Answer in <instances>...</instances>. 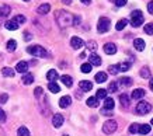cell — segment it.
I'll use <instances>...</instances> for the list:
<instances>
[{
    "instance_id": "obj_10",
    "label": "cell",
    "mask_w": 153,
    "mask_h": 136,
    "mask_svg": "<svg viewBox=\"0 0 153 136\" xmlns=\"http://www.w3.org/2000/svg\"><path fill=\"white\" fill-rule=\"evenodd\" d=\"M49 11H51V4H49V3H44V4H41L37 9L38 14H48Z\"/></svg>"
},
{
    "instance_id": "obj_44",
    "label": "cell",
    "mask_w": 153,
    "mask_h": 136,
    "mask_svg": "<svg viewBox=\"0 0 153 136\" xmlns=\"http://www.w3.org/2000/svg\"><path fill=\"white\" fill-rule=\"evenodd\" d=\"M82 18H80L79 16H73V21H72V25H79Z\"/></svg>"
},
{
    "instance_id": "obj_24",
    "label": "cell",
    "mask_w": 153,
    "mask_h": 136,
    "mask_svg": "<svg viewBox=\"0 0 153 136\" xmlns=\"http://www.w3.org/2000/svg\"><path fill=\"white\" fill-rule=\"evenodd\" d=\"M120 100H121V104H122V107L124 108H126L128 105H129V95L128 94H121V97H120Z\"/></svg>"
},
{
    "instance_id": "obj_51",
    "label": "cell",
    "mask_w": 153,
    "mask_h": 136,
    "mask_svg": "<svg viewBox=\"0 0 153 136\" xmlns=\"http://www.w3.org/2000/svg\"><path fill=\"white\" fill-rule=\"evenodd\" d=\"M149 86H150V89H152V91H153V77L150 79V83H149Z\"/></svg>"
},
{
    "instance_id": "obj_17",
    "label": "cell",
    "mask_w": 153,
    "mask_h": 136,
    "mask_svg": "<svg viewBox=\"0 0 153 136\" xmlns=\"http://www.w3.org/2000/svg\"><path fill=\"white\" fill-rule=\"evenodd\" d=\"M6 28L7 30H10V31H16V30H19V24L16 23V21H14V20H10V21H6Z\"/></svg>"
},
{
    "instance_id": "obj_11",
    "label": "cell",
    "mask_w": 153,
    "mask_h": 136,
    "mask_svg": "<svg viewBox=\"0 0 153 136\" xmlns=\"http://www.w3.org/2000/svg\"><path fill=\"white\" fill-rule=\"evenodd\" d=\"M70 104H72V98H70L69 95H63V97L59 100V107L60 108H68Z\"/></svg>"
},
{
    "instance_id": "obj_4",
    "label": "cell",
    "mask_w": 153,
    "mask_h": 136,
    "mask_svg": "<svg viewBox=\"0 0 153 136\" xmlns=\"http://www.w3.org/2000/svg\"><path fill=\"white\" fill-rule=\"evenodd\" d=\"M152 111V105L146 101H139V104L136 105V112L140 114V115H146Z\"/></svg>"
},
{
    "instance_id": "obj_18",
    "label": "cell",
    "mask_w": 153,
    "mask_h": 136,
    "mask_svg": "<svg viewBox=\"0 0 153 136\" xmlns=\"http://www.w3.org/2000/svg\"><path fill=\"white\" fill-rule=\"evenodd\" d=\"M23 81L25 86H28V84H33V81H34V76L31 75V73H24V76H23Z\"/></svg>"
},
{
    "instance_id": "obj_38",
    "label": "cell",
    "mask_w": 153,
    "mask_h": 136,
    "mask_svg": "<svg viewBox=\"0 0 153 136\" xmlns=\"http://www.w3.org/2000/svg\"><path fill=\"white\" fill-rule=\"evenodd\" d=\"M120 81H121V84L122 86H131L132 84V79H131V77H122Z\"/></svg>"
},
{
    "instance_id": "obj_19",
    "label": "cell",
    "mask_w": 153,
    "mask_h": 136,
    "mask_svg": "<svg viewBox=\"0 0 153 136\" xmlns=\"http://www.w3.org/2000/svg\"><path fill=\"white\" fill-rule=\"evenodd\" d=\"M60 80H62V83H63L66 87H72V86H73V79L68 75H63L60 77Z\"/></svg>"
},
{
    "instance_id": "obj_5",
    "label": "cell",
    "mask_w": 153,
    "mask_h": 136,
    "mask_svg": "<svg viewBox=\"0 0 153 136\" xmlns=\"http://www.w3.org/2000/svg\"><path fill=\"white\" fill-rule=\"evenodd\" d=\"M110 20L107 18V17H101V18L98 20V24H97V31L100 34L102 33H107L108 30H110Z\"/></svg>"
},
{
    "instance_id": "obj_53",
    "label": "cell",
    "mask_w": 153,
    "mask_h": 136,
    "mask_svg": "<svg viewBox=\"0 0 153 136\" xmlns=\"http://www.w3.org/2000/svg\"><path fill=\"white\" fill-rule=\"evenodd\" d=\"M152 125H153V118H152Z\"/></svg>"
},
{
    "instance_id": "obj_39",
    "label": "cell",
    "mask_w": 153,
    "mask_h": 136,
    "mask_svg": "<svg viewBox=\"0 0 153 136\" xmlns=\"http://www.w3.org/2000/svg\"><path fill=\"white\" fill-rule=\"evenodd\" d=\"M14 21H16V23L19 24H23V23H25V17H24V16H21V14H19V16H16V17H14Z\"/></svg>"
},
{
    "instance_id": "obj_48",
    "label": "cell",
    "mask_w": 153,
    "mask_h": 136,
    "mask_svg": "<svg viewBox=\"0 0 153 136\" xmlns=\"http://www.w3.org/2000/svg\"><path fill=\"white\" fill-rule=\"evenodd\" d=\"M148 11L150 14H153V1H149L148 3Z\"/></svg>"
},
{
    "instance_id": "obj_41",
    "label": "cell",
    "mask_w": 153,
    "mask_h": 136,
    "mask_svg": "<svg viewBox=\"0 0 153 136\" xmlns=\"http://www.w3.org/2000/svg\"><path fill=\"white\" fill-rule=\"evenodd\" d=\"M86 45H87V48L90 49V51H96V49H97V44H96V41H88Z\"/></svg>"
},
{
    "instance_id": "obj_30",
    "label": "cell",
    "mask_w": 153,
    "mask_h": 136,
    "mask_svg": "<svg viewBox=\"0 0 153 136\" xmlns=\"http://www.w3.org/2000/svg\"><path fill=\"white\" fill-rule=\"evenodd\" d=\"M16 48H17V42H16L14 39H10L9 42H7V51H9V52H14V51H16Z\"/></svg>"
},
{
    "instance_id": "obj_45",
    "label": "cell",
    "mask_w": 153,
    "mask_h": 136,
    "mask_svg": "<svg viewBox=\"0 0 153 136\" xmlns=\"http://www.w3.org/2000/svg\"><path fill=\"white\" fill-rule=\"evenodd\" d=\"M7 100H9V95H7V94H1V95H0V104H6Z\"/></svg>"
},
{
    "instance_id": "obj_27",
    "label": "cell",
    "mask_w": 153,
    "mask_h": 136,
    "mask_svg": "<svg viewBox=\"0 0 153 136\" xmlns=\"http://www.w3.org/2000/svg\"><path fill=\"white\" fill-rule=\"evenodd\" d=\"M114 105H115V104H114V100H112V98H110V97H108V98L104 100V109H112V108H114Z\"/></svg>"
},
{
    "instance_id": "obj_37",
    "label": "cell",
    "mask_w": 153,
    "mask_h": 136,
    "mask_svg": "<svg viewBox=\"0 0 153 136\" xmlns=\"http://www.w3.org/2000/svg\"><path fill=\"white\" fill-rule=\"evenodd\" d=\"M143 30H145V33H146V34H149V35H152V34H153V23L146 24Z\"/></svg>"
},
{
    "instance_id": "obj_2",
    "label": "cell",
    "mask_w": 153,
    "mask_h": 136,
    "mask_svg": "<svg viewBox=\"0 0 153 136\" xmlns=\"http://www.w3.org/2000/svg\"><path fill=\"white\" fill-rule=\"evenodd\" d=\"M27 52L33 56H38V58H44L47 56L48 53L45 51V48H42L41 45H31V47L27 48Z\"/></svg>"
},
{
    "instance_id": "obj_50",
    "label": "cell",
    "mask_w": 153,
    "mask_h": 136,
    "mask_svg": "<svg viewBox=\"0 0 153 136\" xmlns=\"http://www.w3.org/2000/svg\"><path fill=\"white\" fill-rule=\"evenodd\" d=\"M80 1H82L83 4H86V6H88L90 3H91V0H80Z\"/></svg>"
},
{
    "instance_id": "obj_28",
    "label": "cell",
    "mask_w": 153,
    "mask_h": 136,
    "mask_svg": "<svg viewBox=\"0 0 153 136\" xmlns=\"http://www.w3.org/2000/svg\"><path fill=\"white\" fill-rule=\"evenodd\" d=\"M47 79L49 80V81H55V80L58 79V72L53 70V69H52V70H49L47 73Z\"/></svg>"
},
{
    "instance_id": "obj_33",
    "label": "cell",
    "mask_w": 153,
    "mask_h": 136,
    "mask_svg": "<svg viewBox=\"0 0 153 136\" xmlns=\"http://www.w3.org/2000/svg\"><path fill=\"white\" fill-rule=\"evenodd\" d=\"M17 133H19V136H30V131L25 126H20Z\"/></svg>"
},
{
    "instance_id": "obj_47",
    "label": "cell",
    "mask_w": 153,
    "mask_h": 136,
    "mask_svg": "<svg viewBox=\"0 0 153 136\" xmlns=\"http://www.w3.org/2000/svg\"><path fill=\"white\" fill-rule=\"evenodd\" d=\"M0 122H6V112L0 108Z\"/></svg>"
},
{
    "instance_id": "obj_49",
    "label": "cell",
    "mask_w": 153,
    "mask_h": 136,
    "mask_svg": "<svg viewBox=\"0 0 153 136\" xmlns=\"http://www.w3.org/2000/svg\"><path fill=\"white\" fill-rule=\"evenodd\" d=\"M31 34L30 33H24V39H25V41H30V39H31Z\"/></svg>"
},
{
    "instance_id": "obj_25",
    "label": "cell",
    "mask_w": 153,
    "mask_h": 136,
    "mask_svg": "<svg viewBox=\"0 0 153 136\" xmlns=\"http://www.w3.org/2000/svg\"><path fill=\"white\" fill-rule=\"evenodd\" d=\"M10 14V6L3 4L0 7V17H7Z\"/></svg>"
},
{
    "instance_id": "obj_23",
    "label": "cell",
    "mask_w": 153,
    "mask_h": 136,
    "mask_svg": "<svg viewBox=\"0 0 153 136\" xmlns=\"http://www.w3.org/2000/svg\"><path fill=\"white\" fill-rule=\"evenodd\" d=\"M48 89H49V91H51V93H53V94H56V93H59V91H60V87L56 84L55 81H49Z\"/></svg>"
},
{
    "instance_id": "obj_36",
    "label": "cell",
    "mask_w": 153,
    "mask_h": 136,
    "mask_svg": "<svg viewBox=\"0 0 153 136\" xmlns=\"http://www.w3.org/2000/svg\"><path fill=\"white\" fill-rule=\"evenodd\" d=\"M97 98H104L105 100L107 98V90H104V89H100V90H97V95H96Z\"/></svg>"
},
{
    "instance_id": "obj_42",
    "label": "cell",
    "mask_w": 153,
    "mask_h": 136,
    "mask_svg": "<svg viewBox=\"0 0 153 136\" xmlns=\"http://www.w3.org/2000/svg\"><path fill=\"white\" fill-rule=\"evenodd\" d=\"M129 132L131 133H138L139 132V125L138 123H132L129 126Z\"/></svg>"
},
{
    "instance_id": "obj_31",
    "label": "cell",
    "mask_w": 153,
    "mask_h": 136,
    "mask_svg": "<svg viewBox=\"0 0 153 136\" xmlns=\"http://www.w3.org/2000/svg\"><path fill=\"white\" fill-rule=\"evenodd\" d=\"M131 62H122L121 65H118V67H120V72H126V70H129V67H131Z\"/></svg>"
},
{
    "instance_id": "obj_20",
    "label": "cell",
    "mask_w": 153,
    "mask_h": 136,
    "mask_svg": "<svg viewBox=\"0 0 153 136\" xmlns=\"http://www.w3.org/2000/svg\"><path fill=\"white\" fill-rule=\"evenodd\" d=\"M94 79H96L97 83H105L107 81V73H104V72H98Z\"/></svg>"
},
{
    "instance_id": "obj_32",
    "label": "cell",
    "mask_w": 153,
    "mask_h": 136,
    "mask_svg": "<svg viewBox=\"0 0 153 136\" xmlns=\"http://www.w3.org/2000/svg\"><path fill=\"white\" fill-rule=\"evenodd\" d=\"M126 24H128V21H126V20H121V21H118V23H117L115 30H117V31H121V30H124V28H125Z\"/></svg>"
},
{
    "instance_id": "obj_8",
    "label": "cell",
    "mask_w": 153,
    "mask_h": 136,
    "mask_svg": "<svg viewBox=\"0 0 153 136\" xmlns=\"http://www.w3.org/2000/svg\"><path fill=\"white\" fill-rule=\"evenodd\" d=\"M52 125L55 128H60L63 125V115H60V114H55L53 118H52Z\"/></svg>"
},
{
    "instance_id": "obj_26",
    "label": "cell",
    "mask_w": 153,
    "mask_h": 136,
    "mask_svg": "<svg viewBox=\"0 0 153 136\" xmlns=\"http://www.w3.org/2000/svg\"><path fill=\"white\" fill-rule=\"evenodd\" d=\"M150 129H152V126H150V125H148V123L139 125V133H142V135H148L149 132H150Z\"/></svg>"
},
{
    "instance_id": "obj_29",
    "label": "cell",
    "mask_w": 153,
    "mask_h": 136,
    "mask_svg": "<svg viewBox=\"0 0 153 136\" xmlns=\"http://www.w3.org/2000/svg\"><path fill=\"white\" fill-rule=\"evenodd\" d=\"M118 90V81H111L110 86H108V91L107 93H117Z\"/></svg>"
},
{
    "instance_id": "obj_21",
    "label": "cell",
    "mask_w": 153,
    "mask_h": 136,
    "mask_svg": "<svg viewBox=\"0 0 153 136\" xmlns=\"http://www.w3.org/2000/svg\"><path fill=\"white\" fill-rule=\"evenodd\" d=\"M86 104H87L90 108H96V107H98V98L97 97H90V98H87Z\"/></svg>"
},
{
    "instance_id": "obj_16",
    "label": "cell",
    "mask_w": 153,
    "mask_h": 136,
    "mask_svg": "<svg viewBox=\"0 0 153 136\" xmlns=\"http://www.w3.org/2000/svg\"><path fill=\"white\" fill-rule=\"evenodd\" d=\"M134 47H135V49H136V51L142 52L145 49V41H143V39H140V38H136V39L134 41Z\"/></svg>"
},
{
    "instance_id": "obj_9",
    "label": "cell",
    "mask_w": 153,
    "mask_h": 136,
    "mask_svg": "<svg viewBox=\"0 0 153 136\" xmlns=\"http://www.w3.org/2000/svg\"><path fill=\"white\" fill-rule=\"evenodd\" d=\"M104 52H105L107 55H114L117 52V45L112 42H108L104 45Z\"/></svg>"
},
{
    "instance_id": "obj_6",
    "label": "cell",
    "mask_w": 153,
    "mask_h": 136,
    "mask_svg": "<svg viewBox=\"0 0 153 136\" xmlns=\"http://www.w3.org/2000/svg\"><path fill=\"white\" fill-rule=\"evenodd\" d=\"M117 122L112 121V119H110V121H107L104 125H102V132L104 133H107V135H111V133H114V132L117 131Z\"/></svg>"
},
{
    "instance_id": "obj_12",
    "label": "cell",
    "mask_w": 153,
    "mask_h": 136,
    "mask_svg": "<svg viewBox=\"0 0 153 136\" xmlns=\"http://www.w3.org/2000/svg\"><path fill=\"white\" fill-rule=\"evenodd\" d=\"M16 70L19 72V73H27L28 63H27V62H24V61L19 62V63H17V66H16Z\"/></svg>"
},
{
    "instance_id": "obj_13",
    "label": "cell",
    "mask_w": 153,
    "mask_h": 136,
    "mask_svg": "<svg viewBox=\"0 0 153 136\" xmlns=\"http://www.w3.org/2000/svg\"><path fill=\"white\" fill-rule=\"evenodd\" d=\"M79 87L83 90V91H90V90L93 89V83L88 81V80H83V81L79 83Z\"/></svg>"
},
{
    "instance_id": "obj_40",
    "label": "cell",
    "mask_w": 153,
    "mask_h": 136,
    "mask_svg": "<svg viewBox=\"0 0 153 136\" xmlns=\"http://www.w3.org/2000/svg\"><path fill=\"white\" fill-rule=\"evenodd\" d=\"M108 70H110L111 75H117V73L120 72V67H118V65H111L110 67H108Z\"/></svg>"
},
{
    "instance_id": "obj_3",
    "label": "cell",
    "mask_w": 153,
    "mask_h": 136,
    "mask_svg": "<svg viewBox=\"0 0 153 136\" xmlns=\"http://www.w3.org/2000/svg\"><path fill=\"white\" fill-rule=\"evenodd\" d=\"M131 24L134 27H140L143 24V14L140 10H134L131 14Z\"/></svg>"
},
{
    "instance_id": "obj_15",
    "label": "cell",
    "mask_w": 153,
    "mask_h": 136,
    "mask_svg": "<svg viewBox=\"0 0 153 136\" xmlns=\"http://www.w3.org/2000/svg\"><path fill=\"white\" fill-rule=\"evenodd\" d=\"M145 90L143 89H136L132 91V98L134 100H140V98H143L145 97Z\"/></svg>"
},
{
    "instance_id": "obj_34",
    "label": "cell",
    "mask_w": 153,
    "mask_h": 136,
    "mask_svg": "<svg viewBox=\"0 0 153 136\" xmlns=\"http://www.w3.org/2000/svg\"><path fill=\"white\" fill-rule=\"evenodd\" d=\"M140 77H143V79H148V77H150V70H149L148 66H145L143 69L140 70Z\"/></svg>"
},
{
    "instance_id": "obj_14",
    "label": "cell",
    "mask_w": 153,
    "mask_h": 136,
    "mask_svg": "<svg viewBox=\"0 0 153 136\" xmlns=\"http://www.w3.org/2000/svg\"><path fill=\"white\" fill-rule=\"evenodd\" d=\"M88 61H90V65H96V66L101 65V58L98 56L97 53H91L90 58H88Z\"/></svg>"
},
{
    "instance_id": "obj_46",
    "label": "cell",
    "mask_w": 153,
    "mask_h": 136,
    "mask_svg": "<svg viewBox=\"0 0 153 136\" xmlns=\"http://www.w3.org/2000/svg\"><path fill=\"white\" fill-rule=\"evenodd\" d=\"M126 4V0H115V6L117 7H122Z\"/></svg>"
},
{
    "instance_id": "obj_43",
    "label": "cell",
    "mask_w": 153,
    "mask_h": 136,
    "mask_svg": "<svg viewBox=\"0 0 153 136\" xmlns=\"http://www.w3.org/2000/svg\"><path fill=\"white\" fill-rule=\"evenodd\" d=\"M42 93H44V90H42V87H37V89L34 90V95H35L37 98H39V97H41Z\"/></svg>"
},
{
    "instance_id": "obj_54",
    "label": "cell",
    "mask_w": 153,
    "mask_h": 136,
    "mask_svg": "<svg viewBox=\"0 0 153 136\" xmlns=\"http://www.w3.org/2000/svg\"><path fill=\"white\" fill-rule=\"evenodd\" d=\"M62 136H69V135H62Z\"/></svg>"
},
{
    "instance_id": "obj_7",
    "label": "cell",
    "mask_w": 153,
    "mask_h": 136,
    "mask_svg": "<svg viewBox=\"0 0 153 136\" xmlns=\"http://www.w3.org/2000/svg\"><path fill=\"white\" fill-rule=\"evenodd\" d=\"M70 45H72V48L73 49H80V48L84 45L83 39L79 37H72V39H70Z\"/></svg>"
},
{
    "instance_id": "obj_22",
    "label": "cell",
    "mask_w": 153,
    "mask_h": 136,
    "mask_svg": "<svg viewBox=\"0 0 153 136\" xmlns=\"http://www.w3.org/2000/svg\"><path fill=\"white\" fill-rule=\"evenodd\" d=\"M1 75L6 76V77H14L16 72H14L11 67H3V69H1Z\"/></svg>"
},
{
    "instance_id": "obj_55",
    "label": "cell",
    "mask_w": 153,
    "mask_h": 136,
    "mask_svg": "<svg viewBox=\"0 0 153 136\" xmlns=\"http://www.w3.org/2000/svg\"><path fill=\"white\" fill-rule=\"evenodd\" d=\"M24 1H30V0H24Z\"/></svg>"
},
{
    "instance_id": "obj_35",
    "label": "cell",
    "mask_w": 153,
    "mask_h": 136,
    "mask_svg": "<svg viewBox=\"0 0 153 136\" xmlns=\"http://www.w3.org/2000/svg\"><path fill=\"white\" fill-rule=\"evenodd\" d=\"M80 70L83 72V73H90L91 72V65L90 63H83L82 67H80Z\"/></svg>"
},
{
    "instance_id": "obj_52",
    "label": "cell",
    "mask_w": 153,
    "mask_h": 136,
    "mask_svg": "<svg viewBox=\"0 0 153 136\" xmlns=\"http://www.w3.org/2000/svg\"><path fill=\"white\" fill-rule=\"evenodd\" d=\"M62 1H63L65 4H70V3H72V0H62Z\"/></svg>"
},
{
    "instance_id": "obj_1",
    "label": "cell",
    "mask_w": 153,
    "mask_h": 136,
    "mask_svg": "<svg viewBox=\"0 0 153 136\" xmlns=\"http://www.w3.org/2000/svg\"><path fill=\"white\" fill-rule=\"evenodd\" d=\"M55 18H56V23L59 24L62 28L65 27H69L72 25V21H73V16L65 11V10H58L55 13Z\"/></svg>"
}]
</instances>
